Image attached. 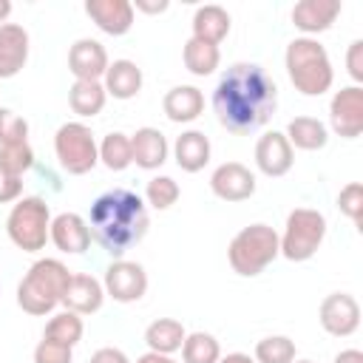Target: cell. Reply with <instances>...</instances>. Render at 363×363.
<instances>
[{"label": "cell", "instance_id": "6da1fadb", "mask_svg": "<svg viewBox=\"0 0 363 363\" xmlns=\"http://www.w3.org/2000/svg\"><path fill=\"white\" fill-rule=\"evenodd\" d=\"M278 108V85L258 62H233L213 88V113L235 136L264 128Z\"/></svg>", "mask_w": 363, "mask_h": 363}, {"label": "cell", "instance_id": "7a4b0ae2", "mask_svg": "<svg viewBox=\"0 0 363 363\" xmlns=\"http://www.w3.org/2000/svg\"><path fill=\"white\" fill-rule=\"evenodd\" d=\"M85 221L91 227V241H96L111 258H122L133 250L150 227L145 199L128 187H113L96 196Z\"/></svg>", "mask_w": 363, "mask_h": 363}, {"label": "cell", "instance_id": "3957f363", "mask_svg": "<svg viewBox=\"0 0 363 363\" xmlns=\"http://www.w3.org/2000/svg\"><path fill=\"white\" fill-rule=\"evenodd\" d=\"M286 77L303 96H323L335 82V68L329 51L315 37H295L284 51Z\"/></svg>", "mask_w": 363, "mask_h": 363}, {"label": "cell", "instance_id": "277c9868", "mask_svg": "<svg viewBox=\"0 0 363 363\" xmlns=\"http://www.w3.org/2000/svg\"><path fill=\"white\" fill-rule=\"evenodd\" d=\"M71 269L60 258H40L17 284V306L26 315H48L60 306Z\"/></svg>", "mask_w": 363, "mask_h": 363}, {"label": "cell", "instance_id": "5b68a950", "mask_svg": "<svg viewBox=\"0 0 363 363\" xmlns=\"http://www.w3.org/2000/svg\"><path fill=\"white\" fill-rule=\"evenodd\" d=\"M278 233L269 224H250L238 230L227 247V261L233 272L241 278H255L261 275L275 258H278Z\"/></svg>", "mask_w": 363, "mask_h": 363}, {"label": "cell", "instance_id": "8992f818", "mask_svg": "<svg viewBox=\"0 0 363 363\" xmlns=\"http://www.w3.org/2000/svg\"><path fill=\"white\" fill-rule=\"evenodd\" d=\"M48 230H51V210L45 199L23 196L11 204L9 218H6V233L17 250L40 252L48 241Z\"/></svg>", "mask_w": 363, "mask_h": 363}, {"label": "cell", "instance_id": "52a82bcc", "mask_svg": "<svg viewBox=\"0 0 363 363\" xmlns=\"http://www.w3.org/2000/svg\"><path fill=\"white\" fill-rule=\"evenodd\" d=\"M326 238V216L312 207H295L286 216L284 233L278 235V252L286 261H309Z\"/></svg>", "mask_w": 363, "mask_h": 363}, {"label": "cell", "instance_id": "ba28073f", "mask_svg": "<svg viewBox=\"0 0 363 363\" xmlns=\"http://www.w3.org/2000/svg\"><path fill=\"white\" fill-rule=\"evenodd\" d=\"M54 153L65 173L85 176L99 164V145L85 122H65L54 133Z\"/></svg>", "mask_w": 363, "mask_h": 363}, {"label": "cell", "instance_id": "9c48e42d", "mask_svg": "<svg viewBox=\"0 0 363 363\" xmlns=\"http://www.w3.org/2000/svg\"><path fill=\"white\" fill-rule=\"evenodd\" d=\"M102 286H105V295L113 298L116 303H136L147 292V272L136 261L113 258V264H108L105 269Z\"/></svg>", "mask_w": 363, "mask_h": 363}, {"label": "cell", "instance_id": "30bf717a", "mask_svg": "<svg viewBox=\"0 0 363 363\" xmlns=\"http://www.w3.org/2000/svg\"><path fill=\"white\" fill-rule=\"evenodd\" d=\"M329 128L343 139H357L363 133V88L346 85L329 99Z\"/></svg>", "mask_w": 363, "mask_h": 363}, {"label": "cell", "instance_id": "8fae6325", "mask_svg": "<svg viewBox=\"0 0 363 363\" xmlns=\"http://www.w3.org/2000/svg\"><path fill=\"white\" fill-rule=\"evenodd\" d=\"M318 320L326 335L332 337H349L360 326V303L349 292H332L318 306Z\"/></svg>", "mask_w": 363, "mask_h": 363}, {"label": "cell", "instance_id": "7c38bea8", "mask_svg": "<svg viewBox=\"0 0 363 363\" xmlns=\"http://www.w3.org/2000/svg\"><path fill=\"white\" fill-rule=\"evenodd\" d=\"M292 164H295V150H292L289 139L284 136V130H267L255 142V167L264 176L281 179L292 170Z\"/></svg>", "mask_w": 363, "mask_h": 363}, {"label": "cell", "instance_id": "4fadbf2b", "mask_svg": "<svg viewBox=\"0 0 363 363\" xmlns=\"http://www.w3.org/2000/svg\"><path fill=\"white\" fill-rule=\"evenodd\" d=\"M210 190L221 201H247L255 193V173L241 162H224L213 170Z\"/></svg>", "mask_w": 363, "mask_h": 363}, {"label": "cell", "instance_id": "5bb4252c", "mask_svg": "<svg viewBox=\"0 0 363 363\" xmlns=\"http://www.w3.org/2000/svg\"><path fill=\"white\" fill-rule=\"evenodd\" d=\"M102 303H105L102 281L88 272H71L60 306H65L68 312H77V315H94L102 309Z\"/></svg>", "mask_w": 363, "mask_h": 363}, {"label": "cell", "instance_id": "9a60e30c", "mask_svg": "<svg viewBox=\"0 0 363 363\" xmlns=\"http://www.w3.org/2000/svg\"><path fill=\"white\" fill-rule=\"evenodd\" d=\"M108 65H111V60L99 40L79 37L68 48V71L74 74V79H99L102 82Z\"/></svg>", "mask_w": 363, "mask_h": 363}, {"label": "cell", "instance_id": "2e32d148", "mask_svg": "<svg viewBox=\"0 0 363 363\" xmlns=\"http://www.w3.org/2000/svg\"><path fill=\"white\" fill-rule=\"evenodd\" d=\"M48 241L68 255H82L91 247V227L79 213H60L51 218Z\"/></svg>", "mask_w": 363, "mask_h": 363}, {"label": "cell", "instance_id": "e0dca14e", "mask_svg": "<svg viewBox=\"0 0 363 363\" xmlns=\"http://www.w3.org/2000/svg\"><path fill=\"white\" fill-rule=\"evenodd\" d=\"M340 9V0H301L292 6V26L303 31V37L323 34L332 28Z\"/></svg>", "mask_w": 363, "mask_h": 363}, {"label": "cell", "instance_id": "ac0fdd59", "mask_svg": "<svg viewBox=\"0 0 363 363\" xmlns=\"http://www.w3.org/2000/svg\"><path fill=\"white\" fill-rule=\"evenodd\" d=\"M85 14L96 23L99 31L111 37H122L133 28L130 0H85Z\"/></svg>", "mask_w": 363, "mask_h": 363}, {"label": "cell", "instance_id": "d6986e66", "mask_svg": "<svg viewBox=\"0 0 363 363\" xmlns=\"http://www.w3.org/2000/svg\"><path fill=\"white\" fill-rule=\"evenodd\" d=\"M28 62V31L20 23L0 26V79L17 77Z\"/></svg>", "mask_w": 363, "mask_h": 363}, {"label": "cell", "instance_id": "ffe728a7", "mask_svg": "<svg viewBox=\"0 0 363 363\" xmlns=\"http://www.w3.org/2000/svg\"><path fill=\"white\" fill-rule=\"evenodd\" d=\"M130 153H133V164L142 170H159L167 162L170 145L164 139V133L159 128H136V133H130Z\"/></svg>", "mask_w": 363, "mask_h": 363}, {"label": "cell", "instance_id": "44dd1931", "mask_svg": "<svg viewBox=\"0 0 363 363\" xmlns=\"http://www.w3.org/2000/svg\"><path fill=\"white\" fill-rule=\"evenodd\" d=\"M162 111L170 122L176 125H187L196 122L204 113V94L196 85H176L164 94L162 99Z\"/></svg>", "mask_w": 363, "mask_h": 363}, {"label": "cell", "instance_id": "7402d4cb", "mask_svg": "<svg viewBox=\"0 0 363 363\" xmlns=\"http://www.w3.org/2000/svg\"><path fill=\"white\" fill-rule=\"evenodd\" d=\"M142 82H145L142 68H139L133 60H113V62L108 65L105 77H102V88H105V94L113 96V99H122V102L139 96Z\"/></svg>", "mask_w": 363, "mask_h": 363}, {"label": "cell", "instance_id": "603a6c76", "mask_svg": "<svg viewBox=\"0 0 363 363\" xmlns=\"http://www.w3.org/2000/svg\"><path fill=\"white\" fill-rule=\"evenodd\" d=\"M210 153H213V147H210V139L201 133V130H182L179 136H176V142H173V159H176V164L184 170V173H199V170H204L207 167V162H210Z\"/></svg>", "mask_w": 363, "mask_h": 363}, {"label": "cell", "instance_id": "cb8c5ba5", "mask_svg": "<svg viewBox=\"0 0 363 363\" xmlns=\"http://www.w3.org/2000/svg\"><path fill=\"white\" fill-rule=\"evenodd\" d=\"M230 14L227 9L216 6V3H207V6H199L196 14H193V40H201V43H210V45H218L227 34H230Z\"/></svg>", "mask_w": 363, "mask_h": 363}, {"label": "cell", "instance_id": "d4e9b609", "mask_svg": "<svg viewBox=\"0 0 363 363\" xmlns=\"http://www.w3.org/2000/svg\"><path fill=\"white\" fill-rule=\"evenodd\" d=\"M284 136L289 139L292 150H323L329 142V128L315 116H295L289 119Z\"/></svg>", "mask_w": 363, "mask_h": 363}, {"label": "cell", "instance_id": "484cf974", "mask_svg": "<svg viewBox=\"0 0 363 363\" xmlns=\"http://www.w3.org/2000/svg\"><path fill=\"white\" fill-rule=\"evenodd\" d=\"M187 337V329L182 326V320L176 318H156L153 323H147L145 329V343L147 352H159V354H173L182 349Z\"/></svg>", "mask_w": 363, "mask_h": 363}, {"label": "cell", "instance_id": "4316f807", "mask_svg": "<svg viewBox=\"0 0 363 363\" xmlns=\"http://www.w3.org/2000/svg\"><path fill=\"white\" fill-rule=\"evenodd\" d=\"M105 102H108V94L99 79H74V85L68 91V105L77 116H82V119L96 116V113H102Z\"/></svg>", "mask_w": 363, "mask_h": 363}, {"label": "cell", "instance_id": "83f0119b", "mask_svg": "<svg viewBox=\"0 0 363 363\" xmlns=\"http://www.w3.org/2000/svg\"><path fill=\"white\" fill-rule=\"evenodd\" d=\"M182 60L193 77H210L221 65V51H218V45H210V43L190 37L182 48Z\"/></svg>", "mask_w": 363, "mask_h": 363}, {"label": "cell", "instance_id": "f1b7e54d", "mask_svg": "<svg viewBox=\"0 0 363 363\" xmlns=\"http://www.w3.org/2000/svg\"><path fill=\"white\" fill-rule=\"evenodd\" d=\"M82 335H85L82 315L68 312V309L51 315V320L45 323V332H43V337H48V340H54V343H62V346H71V349L82 340Z\"/></svg>", "mask_w": 363, "mask_h": 363}, {"label": "cell", "instance_id": "f546056e", "mask_svg": "<svg viewBox=\"0 0 363 363\" xmlns=\"http://www.w3.org/2000/svg\"><path fill=\"white\" fill-rule=\"evenodd\" d=\"M99 162L113 170V173H122L125 167L133 164V153H130V136L122 133V130H111L102 142H99Z\"/></svg>", "mask_w": 363, "mask_h": 363}, {"label": "cell", "instance_id": "4dcf8cb0", "mask_svg": "<svg viewBox=\"0 0 363 363\" xmlns=\"http://www.w3.org/2000/svg\"><path fill=\"white\" fill-rule=\"evenodd\" d=\"M218 357H221V346L210 332H190L182 343L184 363H218Z\"/></svg>", "mask_w": 363, "mask_h": 363}, {"label": "cell", "instance_id": "1f68e13d", "mask_svg": "<svg viewBox=\"0 0 363 363\" xmlns=\"http://www.w3.org/2000/svg\"><path fill=\"white\" fill-rule=\"evenodd\" d=\"M255 363H292L295 360V340L286 335H269L255 343Z\"/></svg>", "mask_w": 363, "mask_h": 363}, {"label": "cell", "instance_id": "d6a6232c", "mask_svg": "<svg viewBox=\"0 0 363 363\" xmlns=\"http://www.w3.org/2000/svg\"><path fill=\"white\" fill-rule=\"evenodd\" d=\"M182 196V187L176 179L170 176H153L145 184V204H150L153 210H170Z\"/></svg>", "mask_w": 363, "mask_h": 363}, {"label": "cell", "instance_id": "836d02e7", "mask_svg": "<svg viewBox=\"0 0 363 363\" xmlns=\"http://www.w3.org/2000/svg\"><path fill=\"white\" fill-rule=\"evenodd\" d=\"M0 167L9 170L11 176H20L28 173L34 167V150L28 142H20V145H3L0 147Z\"/></svg>", "mask_w": 363, "mask_h": 363}, {"label": "cell", "instance_id": "e575fe53", "mask_svg": "<svg viewBox=\"0 0 363 363\" xmlns=\"http://www.w3.org/2000/svg\"><path fill=\"white\" fill-rule=\"evenodd\" d=\"M28 142V122L11 108H0V147Z\"/></svg>", "mask_w": 363, "mask_h": 363}, {"label": "cell", "instance_id": "d590c367", "mask_svg": "<svg viewBox=\"0 0 363 363\" xmlns=\"http://www.w3.org/2000/svg\"><path fill=\"white\" fill-rule=\"evenodd\" d=\"M337 210L352 218L354 224H360V216H363V184L360 182H349L346 187H340L337 193Z\"/></svg>", "mask_w": 363, "mask_h": 363}, {"label": "cell", "instance_id": "8d00e7d4", "mask_svg": "<svg viewBox=\"0 0 363 363\" xmlns=\"http://www.w3.org/2000/svg\"><path fill=\"white\" fill-rule=\"evenodd\" d=\"M71 360H74V349L71 346L54 343L48 337H43L34 346V363H71Z\"/></svg>", "mask_w": 363, "mask_h": 363}, {"label": "cell", "instance_id": "74e56055", "mask_svg": "<svg viewBox=\"0 0 363 363\" xmlns=\"http://www.w3.org/2000/svg\"><path fill=\"white\" fill-rule=\"evenodd\" d=\"M17 199H23V179L0 167V204H11Z\"/></svg>", "mask_w": 363, "mask_h": 363}, {"label": "cell", "instance_id": "f35d334b", "mask_svg": "<svg viewBox=\"0 0 363 363\" xmlns=\"http://www.w3.org/2000/svg\"><path fill=\"white\" fill-rule=\"evenodd\" d=\"M346 71L354 79V85L363 82V40H352L346 51Z\"/></svg>", "mask_w": 363, "mask_h": 363}, {"label": "cell", "instance_id": "ab89813d", "mask_svg": "<svg viewBox=\"0 0 363 363\" xmlns=\"http://www.w3.org/2000/svg\"><path fill=\"white\" fill-rule=\"evenodd\" d=\"M88 363H130V360H128V354H125L122 349H116V346H102V349H96V352L91 354Z\"/></svg>", "mask_w": 363, "mask_h": 363}, {"label": "cell", "instance_id": "60d3db41", "mask_svg": "<svg viewBox=\"0 0 363 363\" xmlns=\"http://www.w3.org/2000/svg\"><path fill=\"white\" fill-rule=\"evenodd\" d=\"M130 6H133V11H142V14H164L170 9L167 0H133Z\"/></svg>", "mask_w": 363, "mask_h": 363}, {"label": "cell", "instance_id": "b9f144b4", "mask_svg": "<svg viewBox=\"0 0 363 363\" xmlns=\"http://www.w3.org/2000/svg\"><path fill=\"white\" fill-rule=\"evenodd\" d=\"M332 363H363V352L360 349H343L335 354Z\"/></svg>", "mask_w": 363, "mask_h": 363}, {"label": "cell", "instance_id": "7bdbcfd3", "mask_svg": "<svg viewBox=\"0 0 363 363\" xmlns=\"http://www.w3.org/2000/svg\"><path fill=\"white\" fill-rule=\"evenodd\" d=\"M136 363H179V360H173V354H159V352H145L142 357H136Z\"/></svg>", "mask_w": 363, "mask_h": 363}, {"label": "cell", "instance_id": "ee69618b", "mask_svg": "<svg viewBox=\"0 0 363 363\" xmlns=\"http://www.w3.org/2000/svg\"><path fill=\"white\" fill-rule=\"evenodd\" d=\"M218 363H255V357H250L247 352H230V354L218 357Z\"/></svg>", "mask_w": 363, "mask_h": 363}, {"label": "cell", "instance_id": "f6af8a7d", "mask_svg": "<svg viewBox=\"0 0 363 363\" xmlns=\"http://www.w3.org/2000/svg\"><path fill=\"white\" fill-rule=\"evenodd\" d=\"M9 14H11V3L9 0H0V26L9 20Z\"/></svg>", "mask_w": 363, "mask_h": 363}, {"label": "cell", "instance_id": "bcb514c9", "mask_svg": "<svg viewBox=\"0 0 363 363\" xmlns=\"http://www.w3.org/2000/svg\"><path fill=\"white\" fill-rule=\"evenodd\" d=\"M292 363H312V360H292Z\"/></svg>", "mask_w": 363, "mask_h": 363}]
</instances>
